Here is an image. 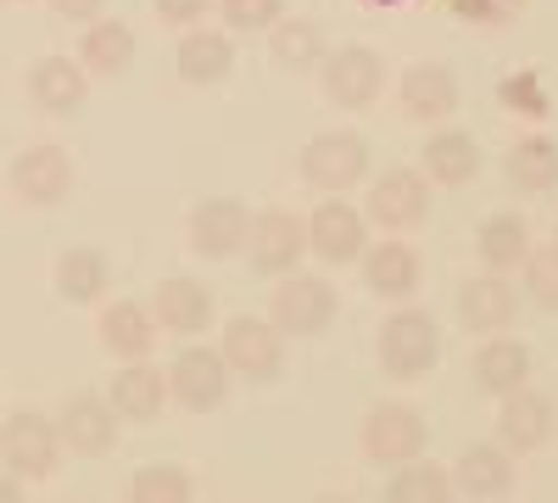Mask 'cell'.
I'll return each mask as SVG.
<instances>
[{"label": "cell", "mask_w": 558, "mask_h": 503, "mask_svg": "<svg viewBox=\"0 0 558 503\" xmlns=\"http://www.w3.org/2000/svg\"><path fill=\"white\" fill-rule=\"evenodd\" d=\"M380 370L391 381H425L436 370V358H441V331H436V319L425 308H397L386 325H380Z\"/></svg>", "instance_id": "obj_1"}, {"label": "cell", "mask_w": 558, "mask_h": 503, "mask_svg": "<svg viewBox=\"0 0 558 503\" xmlns=\"http://www.w3.org/2000/svg\"><path fill=\"white\" fill-rule=\"evenodd\" d=\"M286 286H274V308H268V325L279 336H324L330 331V319L341 308L336 286L324 280V274H279Z\"/></svg>", "instance_id": "obj_2"}, {"label": "cell", "mask_w": 558, "mask_h": 503, "mask_svg": "<svg viewBox=\"0 0 558 503\" xmlns=\"http://www.w3.org/2000/svg\"><path fill=\"white\" fill-rule=\"evenodd\" d=\"M62 459V436L57 420H45L39 408H17L0 426V465H7L17 481H45Z\"/></svg>", "instance_id": "obj_3"}, {"label": "cell", "mask_w": 558, "mask_h": 503, "mask_svg": "<svg viewBox=\"0 0 558 503\" xmlns=\"http://www.w3.org/2000/svg\"><path fill=\"white\" fill-rule=\"evenodd\" d=\"M430 442V426L425 415H418L413 403H375L363 415V453H368V465H408L418 459Z\"/></svg>", "instance_id": "obj_4"}, {"label": "cell", "mask_w": 558, "mask_h": 503, "mask_svg": "<svg viewBox=\"0 0 558 503\" xmlns=\"http://www.w3.org/2000/svg\"><path fill=\"white\" fill-rule=\"evenodd\" d=\"M229 375H246L257 386L279 381V370H286V336H279L268 319H252V313H235L223 325V342H218Z\"/></svg>", "instance_id": "obj_5"}, {"label": "cell", "mask_w": 558, "mask_h": 503, "mask_svg": "<svg viewBox=\"0 0 558 503\" xmlns=\"http://www.w3.org/2000/svg\"><path fill=\"white\" fill-rule=\"evenodd\" d=\"M363 173H368V141H363L357 129L313 134L307 152H302V179H307V185H318V191H330V196L352 191Z\"/></svg>", "instance_id": "obj_6"}, {"label": "cell", "mask_w": 558, "mask_h": 503, "mask_svg": "<svg viewBox=\"0 0 558 503\" xmlns=\"http://www.w3.org/2000/svg\"><path fill=\"white\" fill-rule=\"evenodd\" d=\"M318 73H324V96L336 107H352V112L375 107L380 84H386V62H380L375 45H336V51L318 62Z\"/></svg>", "instance_id": "obj_7"}, {"label": "cell", "mask_w": 558, "mask_h": 503, "mask_svg": "<svg viewBox=\"0 0 558 503\" xmlns=\"http://www.w3.org/2000/svg\"><path fill=\"white\" fill-rule=\"evenodd\" d=\"M257 274H291L302 258H307V218L286 213V207H268L252 218V230H246V247Z\"/></svg>", "instance_id": "obj_8"}, {"label": "cell", "mask_w": 558, "mask_h": 503, "mask_svg": "<svg viewBox=\"0 0 558 503\" xmlns=\"http://www.w3.org/2000/svg\"><path fill=\"white\" fill-rule=\"evenodd\" d=\"M368 218L380 230H413V224H425L430 218V179L418 168H386L368 185Z\"/></svg>", "instance_id": "obj_9"}, {"label": "cell", "mask_w": 558, "mask_h": 503, "mask_svg": "<svg viewBox=\"0 0 558 503\" xmlns=\"http://www.w3.org/2000/svg\"><path fill=\"white\" fill-rule=\"evenodd\" d=\"M12 196L23 202V207H57V202H68V191H73V157L62 152V146H28L17 163H12Z\"/></svg>", "instance_id": "obj_10"}, {"label": "cell", "mask_w": 558, "mask_h": 503, "mask_svg": "<svg viewBox=\"0 0 558 503\" xmlns=\"http://www.w3.org/2000/svg\"><path fill=\"white\" fill-rule=\"evenodd\" d=\"M118 415H112V403L96 397V392H78L62 403V415H57V436L68 453H84V459H101V453L118 447Z\"/></svg>", "instance_id": "obj_11"}, {"label": "cell", "mask_w": 558, "mask_h": 503, "mask_svg": "<svg viewBox=\"0 0 558 503\" xmlns=\"http://www.w3.org/2000/svg\"><path fill=\"white\" fill-rule=\"evenodd\" d=\"M497 403H502V408H497V442H502L508 453H531V447H547V442H553L558 408H553L547 392L520 386V392H508V397H497Z\"/></svg>", "instance_id": "obj_12"}, {"label": "cell", "mask_w": 558, "mask_h": 503, "mask_svg": "<svg viewBox=\"0 0 558 503\" xmlns=\"http://www.w3.org/2000/svg\"><path fill=\"white\" fill-rule=\"evenodd\" d=\"M452 492H463V498H508L514 492V481H520V465H514V453H508L502 442H470L452 459Z\"/></svg>", "instance_id": "obj_13"}, {"label": "cell", "mask_w": 558, "mask_h": 503, "mask_svg": "<svg viewBox=\"0 0 558 503\" xmlns=\"http://www.w3.org/2000/svg\"><path fill=\"white\" fill-rule=\"evenodd\" d=\"M229 392V363L218 347H184L173 363H168V397H179L184 408H218Z\"/></svg>", "instance_id": "obj_14"}, {"label": "cell", "mask_w": 558, "mask_h": 503, "mask_svg": "<svg viewBox=\"0 0 558 503\" xmlns=\"http://www.w3.org/2000/svg\"><path fill=\"white\" fill-rule=\"evenodd\" d=\"M363 247H368V236H363V213L352 207V202H318L313 207V218H307V252L313 258H324V263H357L363 258Z\"/></svg>", "instance_id": "obj_15"}, {"label": "cell", "mask_w": 558, "mask_h": 503, "mask_svg": "<svg viewBox=\"0 0 558 503\" xmlns=\"http://www.w3.org/2000/svg\"><path fill=\"white\" fill-rule=\"evenodd\" d=\"M246 230H252L246 202H235V196H207V202L191 213V252H196V258H235V252L246 247Z\"/></svg>", "instance_id": "obj_16"}, {"label": "cell", "mask_w": 558, "mask_h": 503, "mask_svg": "<svg viewBox=\"0 0 558 503\" xmlns=\"http://www.w3.org/2000/svg\"><path fill=\"white\" fill-rule=\"evenodd\" d=\"M514 313H520V291L508 286L502 274H475V280L458 286V319H463V331L502 336L508 325H514Z\"/></svg>", "instance_id": "obj_17"}, {"label": "cell", "mask_w": 558, "mask_h": 503, "mask_svg": "<svg viewBox=\"0 0 558 503\" xmlns=\"http://www.w3.org/2000/svg\"><path fill=\"white\" fill-rule=\"evenodd\" d=\"M89 96V73L68 57H39L28 68V101L45 112V118H73Z\"/></svg>", "instance_id": "obj_18"}, {"label": "cell", "mask_w": 558, "mask_h": 503, "mask_svg": "<svg viewBox=\"0 0 558 503\" xmlns=\"http://www.w3.org/2000/svg\"><path fill=\"white\" fill-rule=\"evenodd\" d=\"M151 319L168 336H202V331H213V291L202 280L173 274V280H162L157 297H151Z\"/></svg>", "instance_id": "obj_19"}, {"label": "cell", "mask_w": 558, "mask_h": 503, "mask_svg": "<svg viewBox=\"0 0 558 503\" xmlns=\"http://www.w3.org/2000/svg\"><path fill=\"white\" fill-rule=\"evenodd\" d=\"M107 403H112V415H118V420H129V426H151V420L162 415V403H168V375L151 370L146 358H134V363H123V370L112 375Z\"/></svg>", "instance_id": "obj_20"}, {"label": "cell", "mask_w": 558, "mask_h": 503, "mask_svg": "<svg viewBox=\"0 0 558 503\" xmlns=\"http://www.w3.org/2000/svg\"><path fill=\"white\" fill-rule=\"evenodd\" d=\"M418 274H425V263H418V252L408 241L363 247V286L375 297H386V302H408L418 291Z\"/></svg>", "instance_id": "obj_21"}, {"label": "cell", "mask_w": 558, "mask_h": 503, "mask_svg": "<svg viewBox=\"0 0 558 503\" xmlns=\"http://www.w3.org/2000/svg\"><path fill=\"white\" fill-rule=\"evenodd\" d=\"M402 112L413 123H447L458 112V79L441 62H418L402 73Z\"/></svg>", "instance_id": "obj_22"}, {"label": "cell", "mask_w": 558, "mask_h": 503, "mask_svg": "<svg viewBox=\"0 0 558 503\" xmlns=\"http://www.w3.org/2000/svg\"><path fill=\"white\" fill-rule=\"evenodd\" d=\"M470 375L486 397H508L531 381V347L514 342V336H486L481 352L470 358Z\"/></svg>", "instance_id": "obj_23"}, {"label": "cell", "mask_w": 558, "mask_h": 503, "mask_svg": "<svg viewBox=\"0 0 558 503\" xmlns=\"http://www.w3.org/2000/svg\"><path fill=\"white\" fill-rule=\"evenodd\" d=\"M96 331H101V347L112 358H123V363L146 358L157 347V319H151L146 302H134V297H118L112 308H101V325Z\"/></svg>", "instance_id": "obj_24"}, {"label": "cell", "mask_w": 558, "mask_h": 503, "mask_svg": "<svg viewBox=\"0 0 558 503\" xmlns=\"http://www.w3.org/2000/svg\"><path fill=\"white\" fill-rule=\"evenodd\" d=\"M134 62V28L118 17H96L84 23V45H78V68L89 79H123Z\"/></svg>", "instance_id": "obj_25"}, {"label": "cell", "mask_w": 558, "mask_h": 503, "mask_svg": "<svg viewBox=\"0 0 558 503\" xmlns=\"http://www.w3.org/2000/svg\"><path fill=\"white\" fill-rule=\"evenodd\" d=\"M107 286H112V263H107L101 247H68L57 258V297L62 302H78V308L101 302Z\"/></svg>", "instance_id": "obj_26"}, {"label": "cell", "mask_w": 558, "mask_h": 503, "mask_svg": "<svg viewBox=\"0 0 558 503\" xmlns=\"http://www.w3.org/2000/svg\"><path fill=\"white\" fill-rule=\"evenodd\" d=\"M425 173L436 185H470L481 173V146L470 129H436L425 141Z\"/></svg>", "instance_id": "obj_27"}, {"label": "cell", "mask_w": 558, "mask_h": 503, "mask_svg": "<svg viewBox=\"0 0 558 503\" xmlns=\"http://www.w3.org/2000/svg\"><path fill=\"white\" fill-rule=\"evenodd\" d=\"M235 68V45L223 28H191L179 39V79L184 84H218Z\"/></svg>", "instance_id": "obj_28"}, {"label": "cell", "mask_w": 558, "mask_h": 503, "mask_svg": "<svg viewBox=\"0 0 558 503\" xmlns=\"http://www.w3.org/2000/svg\"><path fill=\"white\" fill-rule=\"evenodd\" d=\"M502 168H508V179H514L525 196H542V191L558 185V141H547V134H525V141L508 146Z\"/></svg>", "instance_id": "obj_29"}, {"label": "cell", "mask_w": 558, "mask_h": 503, "mask_svg": "<svg viewBox=\"0 0 558 503\" xmlns=\"http://www.w3.org/2000/svg\"><path fill=\"white\" fill-rule=\"evenodd\" d=\"M475 252H481V263L492 274H508L514 263H525V252H531V224L520 213H492L481 224V236H475Z\"/></svg>", "instance_id": "obj_30"}, {"label": "cell", "mask_w": 558, "mask_h": 503, "mask_svg": "<svg viewBox=\"0 0 558 503\" xmlns=\"http://www.w3.org/2000/svg\"><path fill=\"white\" fill-rule=\"evenodd\" d=\"M268 51H274V62L286 73H307V68H318L324 57H330V39H324V28L307 23V17H279Z\"/></svg>", "instance_id": "obj_31"}, {"label": "cell", "mask_w": 558, "mask_h": 503, "mask_svg": "<svg viewBox=\"0 0 558 503\" xmlns=\"http://www.w3.org/2000/svg\"><path fill=\"white\" fill-rule=\"evenodd\" d=\"M386 503H452V476L441 465H397L386 481Z\"/></svg>", "instance_id": "obj_32"}, {"label": "cell", "mask_w": 558, "mask_h": 503, "mask_svg": "<svg viewBox=\"0 0 558 503\" xmlns=\"http://www.w3.org/2000/svg\"><path fill=\"white\" fill-rule=\"evenodd\" d=\"M129 503H196V481L179 465H146L129 481Z\"/></svg>", "instance_id": "obj_33"}, {"label": "cell", "mask_w": 558, "mask_h": 503, "mask_svg": "<svg viewBox=\"0 0 558 503\" xmlns=\"http://www.w3.org/2000/svg\"><path fill=\"white\" fill-rule=\"evenodd\" d=\"M229 34H263L286 17V0H218Z\"/></svg>", "instance_id": "obj_34"}, {"label": "cell", "mask_w": 558, "mask_h": 503, "mask_svg": "<svg viewBox=\"0 0 558 503\" xmlns=\"http://www.w3.org/2000/svg\"><path fill=\"white\" fill-rule=\"evenodd\" d=\"M525 297L536 308H558V241L542 252H525Z\"/></svg>", "instance_id": "obj_35"}, {"label": "cell", "mask_w": 558, "mask_h": 503, "mask_svg": "<svg viewBox=\"0 0 558 503\" xmlns=\"http://www.w3.org/2000/svg\"><path fill=\"white\" fill-rule=\"evenodd\" d=\"M151 7H157V17L173 23V28H196V23L213 12V0H151Z\"/></svg>", "instance_id": "obj_36"}, {"label": "cell", "mask_w": 558, "mask_h": 503, "mask_svg": "<svg viewBox=\"0 0 558 503\" xmlns=\"http://www.w3.org/2000/svg\"><path fill=\"white\" fill-rule=\"evenodd\" d=\"M470 17H481V23H502V17H514L520 12V0H458Z\"/></svg>", "instance_id": "obj_37"}, {"label": "cell", "mask_w": 558, "mask_h": 503, "mask_svg": "<svg viewBox=\"0 0 558 503\" xmlns=\"http://www.w3.org/2000/svg\"><path fill=\"white\" fill-rule=\"evenodd\" d=\"M51 12L68 17V23H96L107 12V0H51Z\"/></svg>", "instance_id": "obj_38"}, {"label": "cell", "mask_w": 558, "mask_h": 503, "mask_svg": "<svg viewBox=\"0 0 558 503\" xmlns=\"http://www.w3.org/2000/svg\"><path fill=\"white\" fill-rule=\"evenodd\" d=\"M0 503H23V481L12 470H0Z\"/></svg>", "instance_id": "obj_39"}, {"label": "cell", "mask_w": 558, "mask_h": 503, "mask_svg": "<svg viewBox=\"0 0 558 503\" xmlns=\"http://www.w3.org/2000/svg\"><path fill=\"white\" fill-rule=\"evenodd\" d=\"M318 503H352V498H336V492H324V498H318Z\"/></svg>", "instance_id": "obj_40"}, {"label": "cell", "mask_w": 558, "mask_h": 503, "mask_svg": "<svg viewBox=\"0 0 558 503\" xmlns=\"http://www.w3.org/2000/svg\"><path fill=\"white\" fill-rule=\"evenodd\" d=\"M7 7H23V0H7Z\"/></svg>", "instance_id": "obj_41"}]
</instances>
